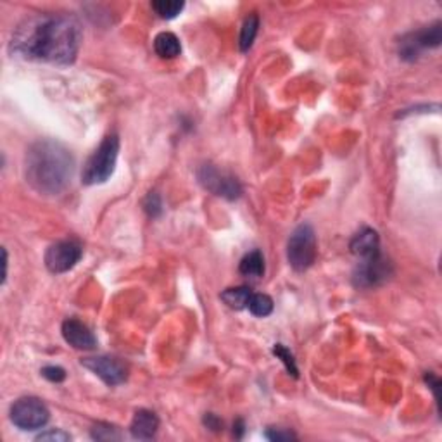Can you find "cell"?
<instances>
[{"label": "cell", "mask_w": 442, "mask_h": 442, "mask_svg": "<svg viewBox=\"0 0 442 442\" xmlns=\"http://www.w3.org/2000/svg\"><path fill=\"white\" fill-rule=\"evenodd\" d=\"M81 40L80 23L70 14H35L14 31L10 50L28 61L70 66L77 59Z\"/></svg>", "instance_id": "6da1fadb"}, {"label": "cell", "mask_w": 442, "mask_h": 442, "mask_svg": "<svg viewBox=\"0 0 442 442\" xmlns=\"http://www.w3.org/2000/svg\"><path fill=\"white\" fill-rule=\"evenodd\" d=\"M185 7V2L182 0H157L152 2V9L156 10V14L163 19H173Z\"/></svg>", "instance_id": "ac0fdd59"}, {"label": "cell", "mask_w": 442, "mask_h": 442, "mask_svg": "<svg viewBox=\"0 0 442 442\" xmlns=\"http://www.w3.org/2000/svg\"><path fill=\"white\" fill-rule=\"evenodd\" d=\"M318 254L315 230L308 223L297 226L287 242V260L296 271H306L313 266Z\"/></svg>", "instance_id": "277c9868"}, {"label": "cell", "mask_w": 442, "mask_h": 442, "mask_svg": "<svg viewBox=\"0 0 442 442\" xmlns=\"http://www.w3.org/2000/svg\"><path fill=\"white\" fill-rule=\"evenodd\" d=\"M143 207H145V211L149 216H152V218L159 216V214L163 213V204H161L159 194L150 192L149 196L145 197V200H143Z\"/></svg>", "instance_id": "7402d4cb"}, {"label": "cell", "mask_w": 442, "mask_h": 442, "mask_svg": "<svg viewBox=\"0 0 442 442\" xmlns=\"http://www.w3.org/2000/svg\"><path fill=\"white\" fill-rule=\"evenodd\" d=\"M251 296H253V290L249 287H233V289H226L221 294V301L232 310H244L249 304Z\"/></svg>", "instance_id": "2e32d148"}, {"label": "cell", "mask_w": 442, "mask_h": 442, "mask_svg": "<svg viewBox=\"0 0 442 442\" xmlns=\"http://www.w3.org/2000/svg\"><path fill=\"white\" fill-rule=\"evenodd\" d=\"M393 263L386 260L382 254H377V256L361 260V263H358L353 271V283L358 289H375V287L386 283L393 276Z\"/></svg>", "instance_id": "52a82bcc"}, {"label": "cell", "mask_w": 442, "mask_h": 442, "mask_svg": "<svg viewBox=\"0 0 442 442\" xmlns=\"http://www.w3.org/2000/svg\"><path fill=\"white\" fill-rule=\"evenodd\" d=\"M38 441H70L71 436L70 434L63 432V430H49V432H44L40 434V436L37 437Z\"/></svg>", "instance_id": "d4e9b609"}, {"label": "cell", "mask_w": 442, "mask_h": 442, "mask_svg": "<svg viewBox=\"0 0 442 442\" xmlns=\"http://www.w3.org/2000/svg\"><path fill=\"white\" fill-rule=\"evenodd\" d=\"M63 332L64 340L70 344L71 347L74 349H80V351H92L95 349L97 346V339L90 329L85 323H81L80 319H74V318H68L66 322L63 323Z\"/></svg>", "instance_id": "8fae6325"}, {"label": "cell", "mask_w": 442, "mask_h": 442, "mask_svg": "<svg viewBox=\"0 0 442 442\" xmlns=\"http://www.w3.org/2000/svg\"><path fill=\"white\" fill-rule=\"evenodd\" d=\"M442 42L441 23H434L416 33H408L399 42V56L406 61H415L425 49H436Z\"/></svg>", "instance_id": "ba28073f"}, {"label": "cell", "mask_w": 442, "mask_h": 442, "mask_svg": "<svg viewBox=\"0 0 442 442\" xmlns=\"http://www.w3.org/2000/svg\"><path fill=\"white\" fill-rule=\"evenodd\" d=\"M258 28H260V17H258L256 13L249 14V16L244 19L242 30H240V37H239V47L242 52H247L256 40L258 35Z\"/></svg>", "instance_id": "e0dca14e"}, {"label": "cell", "mask_w": 442, "mask_h": 442, "mask_svg": "<svg viewBox=\"0 0 442 442\" xmlns=\"http://www.w3.org/2000/svg\"><path fill=\"white\" fill-rule=\"evenodd\" d=\"M92 439L95 441H120L121 434L120 430L114 425H109V423H97V425L92 427Z\"/></svg>", "instance_id": "ffe728a7"}, {"label": "cell", "mask_w": 442, "mask_h": 442, "mask_svg": "<svg viewBox=\"0 0 442 442\" xmlns=\"http://www.w3.org/2000/svg\"><path fill=\"white\" fill-rule=\"evenodd\" d=\"M157 429H159V418L154 411L149 409H139L135 413L130 425V432L135 439L150 441L156 437Z\"/></svg>", "instance_id": "4fadbf2b"}, {"label": "cell", "mask_w": 442, "mask_h": 442, "mask_svg": "<svg viewBox=\"0 0 442 442\" xmlns=\"http://www.w3.org/2000/svg\"><path fill=\"white\" fill-rule=\"evenodd\" d=\"M197 178H199V183L204 189L210 190L214 196L223 197V199L235 200L242 194V185H240L239 180L233 175L218 170L214 164H203L197 171Z\"/></svg>", "instance_id": "8992f818"}, {"label": "cell", "mask_w": 442, "mask_h": 442, "mask_svg": "<svg viewBox=\"0 0 442 442\" xmlns=\"http://www.w3.org/2000/svg\"><path fill=\"white\" fill-rule=\"evenodd\" d=\"M81 365L90 370L93 375L99 377L104 384L109 387L120 386L127 380L128 368L120 359L111 358V356H93V358L81 359Z\"/></svg>", "instance_id": "30bf717a"}, {"label": "cell", "mask_w": 442, "mask_h": 442, "mask_svg": "<svg viewBox=\"0 0 442 442\" xmlns=\"http://www.w3.org/2000/svg\"><path fill=\"white\" fill-rule=\"evenodd\" d=\"M349 249L359 260H368V258L380 254V239L379 233L373 228H363L353 237L349 244Z\"/></svg>", "instance_id": "7c38bea8"}, {"label": "cell", "mask_w": 442, "mask_h": 442, "mask_svg": "<svg viewBox=\"0 0 442 442\" xmlns=\"http://www.w3.org/2000/svg\"><path fill=\"white\" fill-rule=\"evenodd\" d=\"M273 354L276 356V358L280 359V361L285 365L287 372H289V375L292 377H297V366H296V359H294V356L290 354V351L287 349V347H283L282 344H275V347H273Z\"/></svg>", "instance_id": "44dd1931"}, {"label": "cell", "mask_w": 442, "mask_h": 442, "mask_svg": "<svg viewBox=\"0 0 442 442\" xmlns=\"http://www.w3.org/2000/svg\"><path fill=\"white\" fill-rule=\"evenodd\" d=\"M74 157L66 145L52 139L35 142L24 157V177L37 192L57 196L71 182Z\"/></svg>", "instance_id": "7a4b0ae2"}, {"label": "cell", "mask_w": 442, "mask_h": 442, "mask_svg": "<svg viewBox=\"0 0 442 442\" xmlns=\"http://www.w3.org/2000/svg\"><path fill=\"white\" fill-rule=\"evenodd\" d=\"M84 256V247L77 240H59L45 253V266L50 273H66L78 265Z\"/></svg>", "instance_id": "9c48e42d"}, {"label": "cell", "mask_w": 442, "mask_h": 442, "mask_svg": "<svg viewBox=\"0 0 442 442\" xmlns=\"http://www.w3.org/2000/svg\"><path fill=\"white\" fill-rule=\"evenodd\" d=\"M266 439L269 441H294L297 439L296 434L292 432V430H285V429H269L266 430Z\"/></svg>", "instance_id": "603a6c76"}, {"label": "cell", "mask_w": 442, "mask_h": 442, "mask_svg": "<svg viewBox=\"0 0 442 442\" xmlns=\"http://www.w3.org/2000/svg\"><path fill=\"white\" fill-rule=\"evenodd\" d=\"M240 275L247 276V278H260L265 275V258L260 251H253V253L246 254L239 265Z\"/></svg>", "instance_id": "9a60e30c"}, {"label": "cell", "mask_w": 442, "mask_h": 442, "mask_svg": "<svg viewBox=\"0 0 442 442\" xmlns=\"http://www.w3.org/2000/svg\"><path fill=\"white\" fill-rule=\"evenodd\" d=\"M2 254H3V275H2V285L6 283L7 280V263H9V260H7V251L2 249Z\"/></svg>", "instance_id": "4316f807"}, {"label": "cell", "mask_w": 442, "mask_h": 442, "mask_svg": "<svg viewBox=\"0 0 442 442\" xmlns=\"http://www.w3.org/2000/svg\"><path fill=\"white\" fill-rule=\"evenodd\" d=\"M154 50L161 59H175L182 52V45H180L177 35L163 31L154 38Z\"/></svg>", "instance_id": "5bb4252c"}, {"label": "cell", "mask_w": 442, "mask_h": 442, "mask_svg": "<svg viewBox=\"0 0 442 442\" xmlns=\"http://www.w3.org/2000/svg\"><path fill=\"white\" fill-rule=\"evenodd\" d=\"M204 422H206V425L210 427V429H213V430H218L221 427V422L214 415H207Z\"/></svg>", "instance_id": "484cf974"}, {"label": "cell", "mask_w": 442, "mask_h": 442, "mask_svg": "<svg viewBox=\"0 0 442 442\" xmlns=\"http://www.w3.org/2000/svg\"><path fill=\"white\" fill-rule=\"evenodd\" d=\"M249 311L253 313L254 316H260V318H265V316L271 315L273 311V299L266 294H253L249 299V304H247Z\"/></svg>", "instance_id": "d6986e66"}, {"label": "cell", "mask_w": 442, "mask_h": 442, "mask_svg": "<svg viewBox=\"0 0 442 442\" xmlns=\"http://www.w3.org/2000/svg\"><path fill=\"white\" fill-rule=\"evenodd\" d=\"M118 154H120V136L116 133H109L102 139L92 156L85 163L81 171V182L85 185H99L107 182L116 168Z\"/></svg>", "instance_id": "3957f363"}, {"label": "cell", "mask_w": 442, "mask_h": 442, "mask_svg": "<svg viewBox=\"0 0 442 442\" xmlns=\"http://www.w3.org/2000/svg\"><path fill=\"white\" fill-rule=\"evenodd\" d=\"M42 375H44L47 380L56 384L63 382V380L66 379V372H64L61 366H45V368H42Z\"/></svg>", "instance_id": "cb8c5ba5"}, {"label": "cell", "mask_w": 442, "mask_h": 442, "mask_svg": "<svg viewBox=\"0 0 442 442\" xmlns=\"http://www.w3.org/2000/svg\"><path fill=\"white\" fill-rule=\"evenodd\" d=\"M50 418L49 408L38 397H21L10 406V422L21 430L44 429Z\"/></svg>", "instance_id": "5b68a950"}]
</instances>
